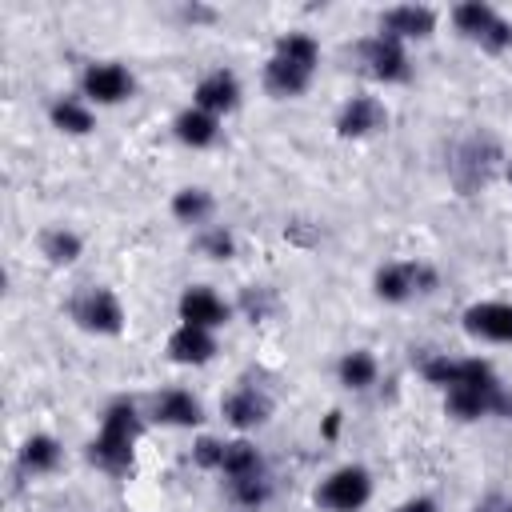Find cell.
<instances>
[{"instance_id":"83f0119b","label":"cell","mask_w":512,"mask_h":512,"mask_svg":"<svg viewBox=\"0 0 512 512\" xmlns=\"http://www.w3.org/2000/svg\"><path fill=\"white\" fill-rule=\"evenodd\" d=\"M192 460H196L200 468H208V472H220V464H224V440L200 436V440L192 444Z\"/></svg>"},{"instance_id":"277c9868","label":"cell","mask_w":512,"mask_h":512,"mask_svg":"<svg viewBox=\"0 0 512 512\" xmlns=\"http://www.w3.org/2000/svg\"><path fill=\"white\" fill-rule=\"evenodd\" d=\"M68 312H72V320H76L84 332H96V336H116V332H124V304H120V296H116L112 288H100V284L80 288V292L72 296Z\"/></svg>"},{"instance_id":"4316f807","label":"cell","mask_w":512,"mask_h":512,"mask_svg":"<svg viewBox=\"0 0 512 512\" xmlns=\"http://www.w3.org/2000/svg\"><path fill=\"white\" fill-rule=\"evenodd\" d=\"M196 248H200L208 260H232V256H236V236H232L224 224H208V228H200Z\"/></svg>"},{"instance_id":"7c38bea8","label":"cell","mask_w":512,"mask_h":512,"mask_svg":"<svg viewBox=\"0 0 512 512\" xmlns=\"http://www.w3.org/2000/svg\"><path fill=\"white\" fill-rule=\"evenodd\" d=\"M176 312H180V324H196V328H208V332H216L228 320V304L212 288H204V284L184 288Z\"/></svg>"},{"instance_id":"7a4b0ae2","label":"cell","mask_w":512,"mask_h":512,"mask_svg":"<svg viewBox=\"0 0 512 512\" xmlns=\"http://www.w3.org/2000/svg\"><path fill=\"white\" fill-rule=\"evenodd\" d=\"M372 500V476L360 464H340L316 484V504L324 512H360Z\"/></svg>"},{"instance_id":"836d02e7","label":"cell","mask_w":512,"mask_h":512,"mask_svg":"<svg viewBox=\"0 0 512 512\" xmlns=\"http://www.w3.org/2000/svg\"><path fill=\"white\" fill-rule=\"evenodd\" d=\"M504 512H512V500H508V504H504Z\"/></svg>"},{"instance_id":"44dd1931","label":"cell","mask_w":512,"mask_h":512,"mask_svg":"<svg viewBox=\"0 0 512 512\" xmlns=\"http://www.w3.org/2000/svg\"><path fill=\"white\" fill-rule=\"evenodd\" d=\"M172 216L180 220V224H196V228H208V220H212V212H216V200H212V192L208 188H180V192H172Z\"/></svg>"},{"instance_id":"d4e9b609","label":"cell","mask_w":512,"mask_h":512,"mask_svg":"<svg viewBox=\"0 0 512 512\" xmlns=\"http://www.w3.org/2000/svg\"><path fill=\"white\" fill-rule=\"evenodd\" d=\"M40 252L48 256V264H72V260L84 252V240H80L72 228L56 224V228H44V232H40Z\"/></svg>"},{"instance_id":"9a60e30c","label":"cell","mask_w":512,"mask_h":512,"mask_svg":"<svg viewBox=\"0 0 512 512\" xmlns=\"http://www.w3.org/2000/svg\"><path fill=\"white\" fill-rule=\"evenodd\" d=\"M172 132H176V140L188 144V148H208V144H216V136H220V116H212V112L188 104V108L176 112Z\"/></svg>"},{"instance_id":"3957f363","label":"cell","mask_w":512,"mask_h":512,"mask_svg":"<svg viewBox=\"0 0 512 512\" xmlns=\"http://www.w3.org/2000/svg\"><path fill=\"white\" fill-rule=\"evenodd\" d=\"M372 288H376V296L384 304H404L412 296L432 292L436 288V272L428 264H420V260H388V264L376 268Z\"/></svg>"},{"instance_id":"e0dca14e","label":"cell","mask_w":512,"mask_h":512,"mask_svg":"<svg viewBox=\"0 0 512 512\" xmlns=\"http://www.w3.org/2000/svg\"><path fill=\"white\" fill-rule=\"evenodd\" d=\"M156 420L168 424V428H192V424L204 420V408H200V400L192 392L168 388V392L156 396Z\"/></svg>"},{"instance_id":"30bf717a","label":"cell","mask_w":512,"mask_h":512,"mask_svg":"<svg viewBox=\"0 0 512 512\" xmlns=\"http://www.w3.org/2000/svg\"><path fill=\"white\" fill-rule=\"evenodd\" d=\"M192 104L204 108V112H212V116L232 112V108L240 104V80H236V72H232V68H212V72H204V76L196 80V88H192Z\"/></svg>"},{"instance_id":"ac0fdd59","label":"cell","mask_w":512,"mask_h":512,"mask_svg":"<svg viewBox=\"0 0 512 512\" xmlns=\"http://www.w3.org/2000/svg\"><path fill=\"white\" fill-rule=\"evenodd\" d=\"M64 460V448L52 432H32L24 444H20V468L32 472V476H44V472H56Z\"/></svg>"},{"instance_id":"4fadbf2b","label":"cell","mask_w":512,"mask_h":512,"mask_svg":"<svg viewBox=\"0 0 512 512\" xmlns=\"http://www.w3.org/2000/svg\"><path fill=\"white\" fill-rule=\"evenodd\" d=\"M220 412H224V420H228L236 432H248V428H260V424L268 420L272 400H268L260 388H252V384H240V388H232V392L224 396Z\"/></svg>"},{"instance_id":"8992f818","label":"cell","mask_w":512,"mask_h":512,"mask_svg":"<svg viewBox=\"0 0 512 512\" xmlns=\"http://www.w3.org/2000/svg\"><path fill=\"white\" fill-rule=\"evenodd\" d=\"M132 88H136L132 72H128L124 64H116V60H96V64H88L84 76H80V96H84L88 104H104V108L124 104V100L132 96Z\"/></svg>"},{"instance_id":"603a6c76","label":"cell","mask_w":512,"mask_h":512,"mask_svg":"<svg viewBox=\"0 0 512 512\" xmlns=\"http://www.w3.org/2000/svg\"><path fill=\"white\" fill-rule=\"evenodd\" d=\"M496 16H500V12H496L492 4H484V0H464V4L452 8V24H456V32L468 36V40H484L488 28L496 24Z\"/></svg>"},{"instance_id":"1f68e13d","label":"cell","mask_w":512,"mask_h":512,"mask_svg":"<svg viewBox=\"0 0 512 512\" xmlns=\"http://www.w3.org/2000/svg\"><path fill=\"white\" fill-rule=\"evenodd\" d=\"M336 428H340V412H332V416H328V424H324V436H336Z\"/></svg>"},{"instance_id":"d6a6232c","label":"cell","mask_w":512,"mask_h":512,"mask_svg":"<svg viewBox=\"0 0 512 512\" xmlns=\"http://www.w3.org/2000/svg\"><path fill=\"white\" fill-rule=\"evenodd\" d=\"M504 176H508V184H512V160H508V164H504Z\"/></svg>"},{"instance_id":"cb8c5ba5","label":"cell","mask_w":512,"mask_h":512,"mask_svg":"<svg viewBox=\"0 0 512 512\" xmlns=\"http://www.w3.org/2000/svg\"><path fill=\"white\" fill-rule=\"evenodd\" d=\"M272 56H280V60H288V64H296V68H304V72H312V76H316L320 44H316L308 32H284V36L276 40Z\"/></svg>"},{"instance_id":"7402d4cb","label":"cell","mask_w":512,"mask_h":512,"mask_svg":"<svg viewBox=\"0 0 512 512\" xmlns=\"http://www.w3.org/2000/svg\"><path fill=\"white\" fill-rule=\"evenodd\" d=\"M264 472V460H260V448L252 440H224V464H220V476L224 480H240V476H256Z\"/></svg>"},{"instance_id":"2e32d148","label":"cell","mask_w":512,"mask_h":512,"mask_svg":"<svg viewBox=\"0 0 512 512\" xmlns=\"http://www.w3.org/2000/svg\"><path fill=\"white\" fill-rule=\"evenodd\" d=\"M48 120H52V128H60L68 136H88L96 128V112L84 96H56L48 104Z\"/></svg>"},{"instance_id":"6da1fadb","label":"cell","mask_w":512,"mask_h":512,"mask_svg":"<svg viewBox=\"0 0 512 512\" xmlns=\"http://www.w3.org/2000/svg\"><path fill=\"white\" fill-rule=\"evenodd\" d=\"M140 432H144V420H140L136 404L132 400H112L100 416L96 440L88 444V460L108 476H124L132 468V452H136Z\"/></svg>"},{"instance_id":"5b68a950","label":"cell","mask_w":512,"mask_h":512,"mask_svg":"<svg viewBox=\"0 0 512 512\" xmlns=\"http://www.w3.org/2000/svg\"><path fill=\"white\" fill-rule=\"evenodd\" d=\"M360 64H364V72H368L372 80H380V84H404V80L412 76L408 48H404L396 36H384V32H376V36H368V40L360 44Z\"/></svg>"},{"instance_id":"484cf974","label":"cell","mask_w":512,"mask_h":512,"mask_svg":"<svg viewBox=\"0 0 512 512\" xmlns=\"http://www.w3.org/2000/svg\"><path fill=\"white\" fill-rule=\"evenodd\" d=\"M228 500L236 508H248V512H260L268 500H272V484L264 472L256 476H240V480H228Z\"/></svg>"},{"instance_id":"9c48e42d","label":"cell","mask_w":512,"mask_h":512,"mask_svg":"<svg viewBox=\"0 0 512 512\" xmlns=\"http://www.w3.org/2000/svg\"><path fill=\"white\" fill-rule=\"evenodd\" d=\"M496 160H500L496 144H492L488 136H472V140L460 148V156H456V164H452V176H456V184H460L464 192H476V188L488 184Z\"/></svg>"},{"instance_id":"5bb4252c","label":"cell","mask_w":512,"mask_h":512,"mask_svg":"<svg viewBox=\"0 0 512 512\" xmlns=\"http://www.w3.org/2000/svg\"><path fill=\"white\" fill-rule=\"evenodd\" d=\"M216 356V332L208 328H196V324H180L172 336H168V360L172 364H184V368H200Z\"/></svg>"},{"instance_id":"8fae6325","label":"cell","mask_w":512,"mask_h":512,"mask_svg":"<svg viewBox=\"0 0 512 512\" xmlns=\"http://www.w3.org/2000/svg\"><path fill=\"white\" fill-rule=\"evenodd\" d=\"M388 124V108L376 96H352L344 100V108L336 112V132L344 140H364L372 132H380Z\"/></svg>"},{"instance_id":"f546056e","label":"cell","mask_w":512,"mask_h":512,"mask_svg":"<svg viewBox=\"0 0 512 512\" xmlns=\"http://www.w3.org/2000/svg\"><path fill=\"white\" fill-rule=\"evenodd\" d=\"M396 512H440V504H436L432 496H408Z\"/></svg>"},{"instance_id":"f1b7e54d","label":"cell","mask_w":512,"mask_h":512,"mask_svg":"<svg viewBox=\"0 0 512 512\" xmlns=\"http://www.w3.org/2000/svg\"><path fill=\"white\" fill-rule=\"evenodd\" d=\"M512 44V20H504V16H496V24L488 28V36L480 40V48H488V52H504Z\"/></svg>"},{"instance_id":"ffe728a7","label":"cell","mask_w":512,"mask_h":512,"mask_svg":"<svg viewBox=\"0 0 512 512\" xmlns=\"http://www.w3.org/2000/svg\"><path fill=\"white\" fill-rule=\"evenodd\" d=\"M336 376H340V384H344V388L364 392V388H372V384H376L380 364H376V356H372L368 348H352V352H344V356L336 360Z\"/></svg>"},{"instance_id":"ba28073f","label":"cell","mask_w":512,"mask_h":512,"mask_svg":"<svg viewBox=\"0 0 512 512\" xmlns=\"http://www.w3.org/2000/svg\"><path fill=\"white\" fill-rule=\"evenodd\" d=\"M380 32L396 36L400 44L428 40L436 32V8H428V4H392V8L380 12Z\"/></svg>"},{"instance_id":"d6986e66","label":"cell","mask_w":512,"mask_h":512,"mask_svg":"<svg viewBox=\"0 0 512 512\" xmlns=\"http://www.w3.org/2000/svg\"><path fill=\"white\" fill-rule=\"evenodd\" d=\"M308 84H312V72H304V68H296V64H288L280 56H268V64H264V88L276 100H292V96L308 92Z\"/></svg>"},{"instance_id":"4dcf8cb0","label":"cell","mask_w":512,"mask_h":512,"mask_svg":"<svg viewBox=\"0 0 512 512\" xmlns=\"http://www.w3.org/2000/svg\"><path fill=\"white\" fill-rule=\"evenodd\" d=\"M212 16H216L212 8H196V4H192V8H184V20H212Z\"/></svg>"},{"instance_id":"52a82bcc","label":"cell","mask_w":512,"mask_h":512,"mask_svg":"<svg viewBox=\"0 0 512 512\" xmlns=\"http://www.w3.org/2000/svg\"><path fill=\"white\" fill-rule=\"evenodd\" d=\"M464 332L488 344H512V304L508 300H476L464 308Z\"/></svg>"}]
</instances>
